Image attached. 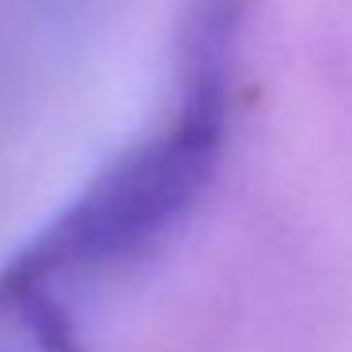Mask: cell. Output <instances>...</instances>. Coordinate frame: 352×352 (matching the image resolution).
<instances>
[{"mask_svg": "<svg viewBox=\"0 0 352 352\" xmlns=\"http://www.w3.org/2000/svg\"><path fill=\"white\" fill-rule=\"evenodd\" d=\"M228 95L182 91L175 125L102 170L23 254L0 269V303L54 296L57 276L99 273L170 231L212 178Z\"/></svg>", "mask_w": 352, "mask_h": 352, "instance_id": "cell-1", "label": "cell"}]
</instances>
